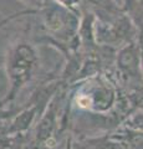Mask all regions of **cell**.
<instances>
[{"label":"cell","instance_id":"obj_1","mask_svg":"<svg viewBox=\"0 0 143 149\" xmlns=\"http://www.w3.org/2000/svg\"><path fill=\"white\" fill-rule=\"evenodd\" d=\"M38 66V55L30 44L19 42L14 45L8 55V73L11 82V90L6 101L13 100L16 93L31 80Z\"/></svg>","mask_w":143,"mask_h":149},{"label":"cell","instance_id":"obj_2","mask_svg":"<svg viewBox=\"0 0 143 149\" xmlns=\"http://www.w3.org/2000/svg\"><path fill=\"white\" fill-rule=\"evenodd\" d=\"M141 55L140 46H137L135 42L127 44L118 52L117 67L126 78H137L140 76Z\"/></svg>","mask_w":143,"mask_h":149},{"label":"cell","instance_id":"obj_3","mask_svg":"<svg viewBox=\"0 0 143 149\" xmlns=\"http://www.w3.org/2000/svg\"><path fill=\"white\" fill-rule=\"evenodd\" d=\"M76 149H128V144L110 137L89 139L80 143Z\"/></svg>","mask_w":143,"mask_h":149},{"label":"cell","instance_id":"obj_4","mask_svg":"<svg viewBox=\"0 0 143 149\" xmlns=\"http://www.w3.org/2000/svg\"><path fill=\"white\" fill-rule=\"evenodd\" d=\"M55 122H56V112L54 107L49 109L38 127V133H36V141L38 142H45L51 137V134L55 129Z\"/></svg>","mask_w":143,"mask_h":149},{"label":"cell","instance_id":"obj_5","mask_svg":"<svg viewBox=\"0 0 143 149\" xmlns=\"http://www.w3.org/2000/svg\"><path fill=\"white\" fill-rule=\"evenodd\" d=\"M36 111H38V107L34 106V107H30V108L25 109L24 112H21V113L14 119L9 132L10 133H20V132L26 130L30 127V124L33 123Z\"/></svg>","mask_w":143,"mask_h":149},{"label":"cell","instance_id":"obj_6","mask_svg":"<svg viewBox=\"0 0 143 149\" xmlns=\"http://www.w3.org/2000/svg\"><path fill=\"white\" fill-rule=\"evenodd\" d=\"M114 100V95L113 91H111L110 88H98L97 91L95 92V95H92L91 97V102L92 104L96 106L97 109H107L111 107V104L113 103Z\"/></svg>","mask_w":143,"mask_h":149},{"label":"cell","instance_id":"obj_7","mask_svg":"<svg viewBox=\"0 0 143 149\" xmlns=\"http://www.w3.org/2000/svg\"><path fill=\"white\" fill-rule=\"evenodd\" d=\"M128 125L132 130H138V132H143V113L135 114L130 119Z\"/></svg>","mask_w":143,"mask_h":149},{"label":"cell","instance_id":"obj_8","mask_svg":"<svg viewBox=\"0 0 143 149\" xmlns=\"http://www.w3.org/2000/svg\"><path fill=\"white\" fill-rule=\"evenodd\" d=\"M21 1H24V3H27V4H31V5H45V6H47L46 5V1L47 0H21Z\"/></svg>","mask_w":143,"mask_h":149},{"label":"cell","instance_id":"obj_9","mask_svg":"<svg viewBox=\"0 0 143 149\" xmlns=\"http://www.w3.org/2000/svg\"><path fill=\"white\" fill-rule=\"evenodd\" d=\"M142 149H143V148H142Z\"/></svg>","mask_w":143,"mask_h":149}]
</instances>
